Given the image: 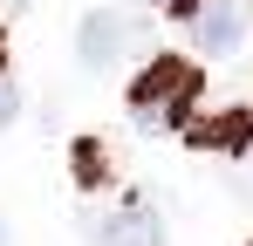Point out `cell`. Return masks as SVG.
I'll list each match as a JSON object with an SVG mask.
<instances>
[{
    "mask_svg": "<svg viewBox=\"0 0 253 246\" xmlns=\"http://www.w3.org/2000/svg\"><path fill=\"white\" fill-rule=\"evenodd\" d=\"M185 137H192L199 151H247V144H253V117H247V110H212V117L185 123Z\"/></svg>",
    "mask_w": 253,
    "mask_h": 246,
    "instance_id": "5",
    "label": "cell"
},
{
    "mask_svg": "<svg viewBox=\"0 0 253 246\" xmlns=\"http://www.w3.org/2000/svg\"><path fill=\"white\" fill-rule=\"evenodd\" d=\"M89 240H96V246H165L171 233H165V219H158L151 205L130 199V205H110V212L89 226Z\"/></svg>",
    "mask_w": 253,
    "mask_h": 246,
    "instance_id": "2",
    "label": "cell"
},
{
    "mask_svg": "<svg viewBox=\"0 0 253 246\" xmlns=\"http://www.w3.org/2000/svg\"><path fill=\"white\" fill-rule=\"evenodd\" d=\"M0 69H7V41H0Z\"/></svg>",
    "mask_w": 253,
    "mask_h": 246,
    "instance_id": "8",
    "label": "cell"
},
{
    "mask_svg": "<svg viewBox=\"0 0 253 246\" xmlns=\"http://www.w3.org/2000/svg\"><path fill=\"white\" fill-rule=\"evenodd\" d=\"M0 246H7V226H0Z\"/></svg>",
    "mask_w": 253,
    "mask_h": 246,
    "instance_id": "10",
    "label": "cell"
},
{
    "mask_svg": "<svg viewBox=\"0 0 253 246\" xmlns=\"http://www.w3.org/2000/svg\"><path fill=\"white\" fill-rule=\"evenodd\" d=\"M247 246H253V240H247Z\"/></svg>",
    "mask_w": 253,
    "mask_h": 246,
    "instance_id": "11",
    "label": "cell"
},
{
    "mask_svg": "<svg viewBox=\"0 0 253 246\" xmlns=\"http://www.w3.org/2000/svg\"><path fill=\"white\" fill-rule=\"evenodd\" d=\"M14 117H21V89H14V82L0 76V130H7V123H14Z\"/></svg>",
    "mask_w": 253,
    "mask_h": 246,
    "instance_id": "7",
    "label": "cell"
},
{
    "mask_svg": "<svg viewBox=\"0 0 253 246\" xmlns=\"http://www.w3.org/2000/svg\"><path fill=\"white\" fill-rule=\"evenodd\" d=\"M247 35V7L240 0H206L199 14H192V41H199V55H233Z\"/></svg>",
    "mask_w": 253,
    "mask_h": 246,
    "instance_id": "3",
    "label": "cell"
},
{
    "mask_svg": "<svg viewBox=\"0 0 253 246\" xmlns=\"http://www.w3.org/2000/svg\"><path fill=\"white\" fill-rule=\"evenodd\" d=\"M199 110V69L185 55H158L130 76V123L137 130H185Z\"/></svg>",
    "mask_w": 253,
    "mask_h": 246,
    "instance_id": "1",
    "label": "cell"
},
{
    "mask_svg": "<svg viewBox=\"0 0 253 246\" xmlns=\"http://www.w3.org/2000/svg\"><path fill=\"white\" fill-rule=\"evenodd\" d=\"M144 7H165V0H144Z\"/></svg>",
    "mask_w": 253,
    "mask_h": 246,
    "instance_id": "9",
    "label": "cell"
},
{
    "mask_svg": "<svg viewBox=\"0 0 253 246\" xmlns=\"http://www.w3.org/2000/svg\"><path fill=\"white\" fill-rule=\"evenodd\" d=\"M130 48V21L124 14H83V28H76V55H83V69H110L117 55Z\"/></svg>",
    "mask_w": 253,
    "mask_h": 246,
    "instance_id": "4",
    "label": "cell"
},
{
    "mask_svg": "<svg viewBox=\"0 0 253 246\" xmlns=\"http://www.w3.org/2000/svg\"><path fill=\"white\" fill-rule=\"evenodd\" d=\"M69 158H76V185H83V192H96V185L110 178V158H103V144H96V137H76V151H69Z\"/></svg>",
    "mask_w": 253,
    "mask_h": 246,
    "instance_id": "6",
    "label": "cell"
}]
</instances>
